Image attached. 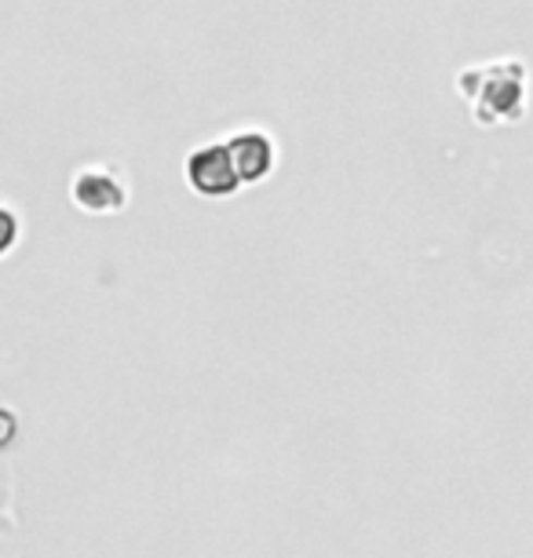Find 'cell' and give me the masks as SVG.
I'll return each instance as SVG.
<instances>
[{"mask_svg":"<svg viewBox=\"0 0 533 558\" xmlns=\"http://www.w3.org/2000/svg\"><path fill=\"white\" fill-rule=\"evenodd\" d=\"M227 146H231V157H234V168H238V175H242V183L267 179L270 165H275V143H270L264 132H242Z\"/></svg>","mask_w":533,"mask_h":558,"instance_id":"4","label":"cell"},{"mask_svg":"<svg viewBox=\"0 0 533 558\" xmlns=\"http://www.w3.org/2000/svg\"><path fill=\"white\" fill-rule=\"evenodd\" d=\"M15 241H19V216L12 213V208L0 205V259L15 248Z\"/></svg>","mask_w":533,"mask_h":558,"instance_id":"5","label":"cell"},{"mask_svg":"<svg viewBox=\"0 0 533 558\" xmlns=\"http://www.w3.org/2000/svg\"><path fill=\"white\" fill-rule=\"evenodd\" d=\"M522 73L519 62H497V66H475L461 77L468 99H475V118L483 124L516 121L522 107Z\"/></svg>","mask_w":533,"mask_h":558,"instance_id":"1","label":"cell"},{"mask_svg":"<svg viewBox=\"0 0 533 558\" xmlns=\"http://www.w3.org/2000/svg\"><path fill=\"white\" fill-rule=\"evenodd\" d=\"M12 438H15V420H12V413L0 409V446H8Z\"/></svg>","mask_w":533,"mask_h":558,"instance_id":"6","label":"cell"},{"mask_svg":"<svg viewBox=\"0 0 533 558\" xmlns=\"http://www.w3.org/2000/svg\"><path fill=\"white\" fill-rule=\"evenodd\" d=\"M186 179H191L194 191L205 197H227L242 186V175H238L231 146L227 143H213V146L194 150L191 161H186Z\"/></svg>","mask_w":533,"mask_h":558,"instance_id":"2","label":"cell"},{"mask_svg":"<svg viewBox=\"0 0 533 558\" xmlns=\"http://www.w3.org/2000/svg\"><path fill=\"white\" fill-rule=\"evenodd\" d=\"M73 202H77L92 216L121 213L124 208V186L118 175L102 172V168H88L73 179Z\"/></svg>","mask_w":533,"mask_h":558,"instance_id":"3","label":"cell"}]
</instances>
